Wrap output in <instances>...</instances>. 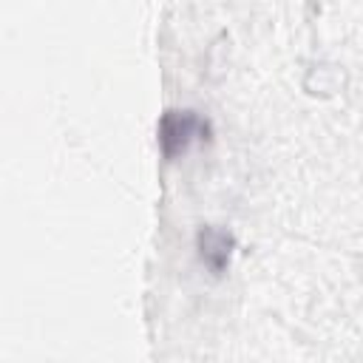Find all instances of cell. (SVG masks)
<instances>
[{"instance_id": "obj_1", "label": "cell", "mask_w": 363, "mask_h": 363, "mask_svg": "<svg viewBox=\"0 0 363 363\" xmlns=\"http://www.w3.org/2000/svg\"><path fill=\"white\" fill-rule=\"evenodd\" d=\"M204 136H207V122L196 111H167L159 119V145L167 159H176L196 139Z\"/></svg>"}, {"instance_id": "obj_2", "label": "cell", "mask_w": 363, "mask_h": 363, "mask_svg": "<svg viewBox=\"0 0 363 363\" xmlns=\"http://www.w3.org/2000/svg\"><path fill=\"white\" fill-rule=\"evenodd\" d=\"M199 250H201V261L218 275L224 272V267L230 264V255H233V235L227 230H218V227H204L199 233Z\"/></svg>"}]
</instances>
